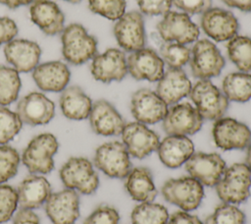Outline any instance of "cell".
Listing matches in <instances>:
<instances>
[{"label": "cell", "instance_id": "5", "mask_svg": "<svg viewBox=\"0 0 251 224\" xmlns=\"http://www.w3.org/2000/svg\"><path fill=\"white\" fill-rule=\"evenodd\" d=\"M188 95L203 119L216 121L224 116L228 107V99L209 80L197 82Z\"/></svg>", "mask_w": 251, "mask_h": 224}, {"label": "cell", "instance_id": "42", "mask_svg": "<svg viewBox=\"0 0 251 224\" xmlns=\"http://www.w3.org/2000/svg\"><path fill=\"white\" fill-rule=\"evenodd\" d=\"M172 4L186 14H203L211 8L212 0H172Z\"/></svg>", "mask_w": 251, "mask_h": 224}, {"label": "cell", "instance_id": "7", "mask_svg": "<svg viewBox=\"0 0 251 224\" xmlns=\"http://www.w3.org/2000/svg\"><path fill=\"white\" fill-rule=\"evenodd\" d=\"M94 165L110 178H126L131 171L129 153L120 141H109L97 147Z\"/></svg>", "mask_w": 251, "mask_h": 224}, {"label": "cell", "instance_id": "33", "mask_svg": "<svg viewBox=\"0 0 251 224\" xmlns=\"http://www.w3.org/2000/svg\"><path fill=\"white\" fill-rule=\"evenodd\" d=\"M20 88L19 72L11 67L0 66V105L6 106L16 101Z\"/></svg>", "mask_w": 251, "mask_h": 224}, {"label": "cell", "instance_id": "18", "mask_svg": "<svg viewBox=\"0 0 251 224\" xmlns=\"http://www.w3.org/2000/svg\"><path fill=\"white\" fill-rule=\"evenodd\" d=\"M17 114L25 124L45 125L55 115V104L41 92H29L18 102Z\"/></svg>", "mask_w": 251, "mask_h": 224}, {"label": "cell", "instance_id": "3", "mask_svg": "<svg viewBox=\"0 0 251 224\" xmlns=\"http://www.w3.org/2000/svg\"><path fill=\"white\" fill-rule=\"evenodd\" d=\"M59 147L56 137L49 133L34 137L25 148L22 161L32 174H47L54 168L53 156Z\"/></svg>", "mask_w": 251, "mask_h": 224}, {"label": "cell", "instance_id": "12", "mask_svg": "<svg viewBox=\"0 0 251 224\" xmlns=\"http://www.w3.org/2000/svg\"><path fill=\"white\" fill-rule=\"evenodd\" d=\"M114 34L119 45L126 51L134 52L144 47L146 33L143 17L139 12L125 13L114 26Z\"/></svg>", "mask_w": 251, "mask_h": 224}, {"label": "cell", "instance_id": "47", "mask_svg": "<svg viewBox=\"0 0 251 224\" xmlns=\"http://www.w3.org/2000/svg\"><path fill=\"white\" fill-rule=\"evenodd\" d=\"M33 0H0V3L7 6L10 9H16L23 5H28Z\"/></svg>", "mask_w": 251, "mask_h": 224}, {"label": "cell", "instance_id": "4", "mask_svg": "<svg viewBox=\"0 0 251 224\" xmlns=\"http://www.w3.org/2000/svg\"><path fill=\"white\" fill-rule=\"evenodd\" d=\"M60 178L67 189L83 195L93 194L99 186V178L92 163L84 157H72L60 169Z\"/></svg>", "mask_w": 251, "mask_h": 224}, {"label": "cell", "instance_id": "27", "mask_svg": "<svg viewBox=\"0 0 251 224\" xmlns=\"http://www.w3.org/2000/svg\"><path fill=\"white\" fill-rule=\"evenodd\" d=\"M17 192L21 207L34 209L46 202L51 195V186L45 177L32 174L20 183Z\"/></svg>", "mask_w": 251, "mask_h": 224}, {"label": "cell", "instance_id": "11", "mask_svg": "<svg viewBox=\"0 0 251 224\" xmlns=\"http://www.w3.org/2000/svg\"><path fill=\"white\" fill-rule=\"evenodd\" d=\"M212 134L216 145L224 150L243 149L251 144L250 129L232 118L216 120Z\"/></svg>", "mask_w": 251, "mask_h": 224}, {"label": "cell", "instance_id": "2", "mask_svg": "<svg viewBox=\"0 0 251 224\" xmlns=\"http://www.w3.org/2000/svg\"><path fill=\"white\" fill-rule=\"evenodd\" d=\"M251 171L244 163H234L226 168L216 185L219 197L226 203H240L250 196Z\"/></svg>", "mask_w": 251, "mask_h": 224}, {"label": "cell", "instance_id": "43", "mask_svg": "<svg viewBox=\"0 0 251 224\" xmlns=\"http://www.w3.org/2000/svg\"><path fill=\"white\" fill-rule=\"evenodd\" d=\"M18 33L16 23L8 17H0V45L8 43Z\"/></svg>", "mask_w": 251, "mask_h": 224}, {"label": "cell", "instance_id": "16", "mask_svg": "<svg viewBox=\"0 0 251 224\" xmlns=\"http://www.w3.org/2000/svg\"><path fill=\"white\" fill-rule=\"evenodd\" d=\"M90 71L93 78L102 83L122 81L127 74L126 55L120 49L109 48L92 58Z\"/></svg>", "mask_w": 251, "mask_h": 224}, {"label": "cell", "instance_id": "8", "mask_svg": "<svg viewBox=\"0 0 251 224\" xmlns=\"http://www.w3.org/2000/svg\"><path fill=\"white\" fill-rule=\"evenodd\" d=\"M225 59L216 45L208 39L198 40L191 51L190 68L193 76L200 80H209L221 74Z\"/></svg>", "mask_w": 251, "mask_h": 224}, {"label": "cell", "instance_id": "44", "mask_svg": "<svg viewBox=\"0 0 251 224\" xmlns=\"http://www.w3.org/2000/svg\"><path fill=\"white\" fill-rule=\"evenodd\" d=\"M166 224H203L196 216L187 213V211H176L170 216Z\"/></svg>", "mask_w": 251, "mask_h": 224}, {"label": "cell", "instance_id": "20", "mask_svg": "<svg viewBox=\"0 0 251 224\" xmlns=\"http://www.w3.org/2000/svg\"><path fill=\"white\" fill-rule=\"evenodd\" d=\"M201 28L216 41H226L236 35L239 25L229 11L222 8H210L202 14Z\"/></svg>", "mask_w": 251, "mask_h": 224}, {"label": "cell", "instance_id": "9", "mask_svg": "<svg viewBox=\"0 0 251 224\" xmlns=\"http://www.w3.org/2000/svg\"><path fill=\"white\" fill-rule=\"evenodd\" d=\"M160 36L166 42L187 44L197 40L199 28L186 13L168 12L157 25Z\"/></svg>", "mask_w": 251, "mask_h": 224}, {"label": "cell", "instance_id": "46", "mask_svg": "<svg viewBox=\"0 0 251 224\" xmlns=\"http://www.w3.org/2000/svg\"><path fill=\"white\" fill-rule=\"evenodd\" d=\"M223 2L229 7L239 9L243 12H251V0H223Z\"/></svg>", "mask_w": 251, "mask_h": 224}, {"label": "cell", "instance_id": "10", "mask_svg": "<svg viewBox=\"0 0 251 224\" xmlns=\"http://www.w3.org/2000/svg\"><path fill=\"white\" fill-rule=\"evenodd\" d=\"M203 118L195 107L187 102L176 103L168 108L163 119V129L168 135L187 136L197 133Z\"/></svg>", "mask_w": 251, "mask_h": 224}, {"label": "cell", "instance_id": "37", "mask_svg": "<svg viewBox=\"0 0 251 224\" xmlns=\"http://www.w3.org/2000/svg\"><path fill=\"white\" fill-rule=\"evenodd\" d=\"M20 154L8 144H0V185L18 173Z\"/></svg>", "mask_w": 251, "mask_h": 224}, {"label": "cell", "instance_id": "41", "mask_svg": "<svg viewBox=\"0 0 251 224\" xmlns=\"http://www.w3.org/2000/svg\"><path fill=\"white\" fill-rule=\"evenodd\" d=\"M142 14L160 16L167 14L172 6V0H137Z\"/></svg>", "mask_w": 251, "mask_h": 224}, {"label": "cell", "instance_id": "13", "mask_svg": "<svg viewBox=\"0 0 251 224\" xmlns=\"http://www.w3.org/2000/svg\"><path fill=\"white\" fill-rule=\"evenodd\" d=\"M185 169L192 178L202 185L213 187L223 176L226 170V162L217 153L196 152L185 162Z\"/></svg>", "mask_w": 251, "mask_h": 224}, {"label": "cell", "instance_id": "30", "mask_svg": "<svg viewBox=\"0 0 251 224\" xmlns=\"http://www.w3.org/2000/svg\"><path fill=\"white\" fill-rule=\"evenodd\" d=\"M222 88L228 100L246 102L251 98V75L245 72L228 74L223 81Z\"/></svg>", "mask_w": 251, "mask_h": 224}, {"label": "cell", "instance_id": "32", "mask_svg": "<svg viewBox=\"0 0 251 224\" xmlns=\"http://www.w3.org/2000/svg\"><path fill=\"white\" fill-rule=\"evenodd\" d=\"M169 219L167 208L151 201L141 202L131 212L132 224H166Z\"/></svg>", "mask_w": 251, "mask_h": 224}, {"label": "cell", "instance_id": "17", "mask_svg": "<svg viewBox=\"0 0 251 224\" xmlns=\"http://www.w3.org/2000/svg\"><path fill=\"white\" fill-rule=\"evenodd\" d=\"M130 110L137 122L155 124L163 121L168 111V105L156 92L148 88H141L132 94Z\"/></svg>", "mask_w": 251, "mask_h": 224}, {"label": "cell", "instance_id": "24", "mask_svg": "<svg viewBox=\"0 0 251 224\" xmlns=\"http://www.w3.org/2000/svg\"><path fill=\"white\" fill-rule=\"evenodd\" d=\"M36 85L44 91H63L71 79L68 66L61 61H50L37 65L32 71Z\"/></svg>", "mask_w": 251, "mask_h": 224}, {"label": "cell", "instance_id": "14", "mask_svg": "<svg viewBox=\"0 0 251 224\" xmlns=\"http://www.w3.org/2000/svg\"><path fill=\"white\" fill-rule=\"evenodd\" d=\"M122 139L129 155L138 159L157 150L160 143L158 135L137 121L125 125Z\"/></svg>", "mask_w": 251, "mask_h": 224}, {"label": "cell", "instance_id": "39", "mask_svg": "<svg viewBox=\"0 0 251 224\" xmlns=\"http://www.w3.org/2000/svg\"><path fill=\"white\" fill-rule=\"evenodd\" d=\"M19 203L18 192L9 185H0V223L9 221Z\"/></svg>", "mask_w": 251, "mask_h": 224}, {"label": "cell", "instance_id": "23", "mask_svg": "<svg viewBox=\"0 0 251 224\" xmlns=\"http://www.w3.org/2000/svg\"><path fill=\"white\" fill-rule=\"evenodd\" d=\"M29 16L32 23L47 35H55L64 29L65 16L52 0H33L29 6Z\"/></svg>", "mask_w": 251, "mask_h": 224}, {"label": "cell", "instance_id": "28", "mask_svg": "<svg viewBox=\"0 0 251 224\" xmlns=\"http://www.w3.org/2000/svg\"><path fill=\"white\" fill-rule=\"evenodd\" d=\"M92 104L90 97L77 85L66 87L60 96L62 113L71 120H83L88 118Z\"/></svg>", "mask_w": 251, "mask_h": 224}, {"label": "cell", "instance_id": "35", "mask_svg": "<svg viewBox=\"0 0 251 224\" xmlns=\"http://www.w3.org/2000/svg\"><path fill=\"white\" fill-rule=\"evenodd\" d=\"M244 213L231 203L219 204L203 224H244Z\"/></svg>", "mask_w": 251, "mask_h": 224}, {"label": "cell", "instance_id": "45", "mask_svg": "<svg viewBox=\"0 0 251 224\" xmlns=\"http://www.w3.org/2000/svg\"><path fill=\"white\" fill-rule=\"evenodd\" d=\"M13 224H40V220L32 209L22 207L16 213Z\"/></svg>", "mask_w": 251, "mask_h": 224}, {"label": "cell", "instance_id": "29", "mask_svg": "<svg viewBox=\"0 0 251 224\" xmlns=\"http://www.w3.org/2000/svg\"><path fill=\"white\" fill-rule=\"evenodd\" d=\"M125 187L131 198L139 202L154 200L158 193L152 174L150 170L145 167L131 169L126 177Z\"/></svg>", "mask_w": 251, "mask_h": 224}, {"label": "cell", "instance_id": "22", "mask_svg": "<svg viewBox=\"0 0 251 224\" xmlns=\"http://www.w3.org/2000/svg\"><path fill=\"white\" fill-rule=\"evenodd\" d=\"M6 60L19 73H28L38 65L41 49L31 40L14 38L4 47Z\"/></svg>", "mask_w": 251, "mask_h": 224}, {"label": "cell", "instance_id": "19", "mask_svg": "<svg viewBox=\"0 0 251 224\" xmlns=\"http://www.w3.org/2000/svg\"><path fill=\"white\" fill-rule=\"evenodd\" d=\"M127 72L135 80L158 82L164 75V61L151 48H141L126 59Z\"/></svg>", "mask_w": 251, "mask_h": 224}, {"label": "cell", "instance_id": "6", "mask_svg": "<svg viewBox=\"0 0 251 224\" xmlns=\"http://www.w3.org/2000/svg\"><path fill=\"white\" fill-rule=\"evenodd\" d=\"M162 195L170 203L183 211H190L200 205L204 197V189L203 185L191 176L181 177L168 180L162 188Z\"/></svg>", "mask_w": 251, "mask_h": 224}, {"label": "cell", "instance_id": "36", "mask_svg": "<svg viewBox=\"0 0 251 224\" xmlns=\"http://www.w3.org/2000/svg\"><path fill=\"white\" fill-rule=\"evenodd\" d=\"M23 122L17 112L0 105V144H7L21 131Z\"/></svg>", "mask_w": 251, "mask_h": 224}, {"label": "cell", "instance_id": "48", "mask_svg": "<svg viewBox=\"0 0 251 224\" xmlns=\"http://www.w3.org/2000/svg\"><path fill=\"white\" fill-rule=\"evenodd\" d=\"M248 168L250 169L251 171V144L248 146V149H247V153H246V163H245Z\"/></svg>", "mask_w": 251, "mask_h": 224}, {"label": "cell", "instance_id": "38", "mask_svg": "<svg viewBox=\"0 0 251 224\" xmlns=\"http://www.w3.org/2000/svg\"><path fill=\"white\" fill-rule=\"evenodd\" d=\"M126 0H88L91 12L106 19L117 21L126 12Z\"/></svg>", "mask_w": 251, "mask_h": 224}, {"label": "cell", "instance_id": "26", "mask_svg": "<svg viewBox=\"0 0 251 224\" xmlns=\"http://www.w3.org/2000/svg\"><path fill=\"white\" fill-rule=\"evenodd\" d=\"M160 160L169 168H177L194 153V144L186 136L168 135L158 145Z\"/></svg>", "mask_w": 251, "mask_h": 224}, {"label": "cell", "instance_id": "15", "mask_svg": "<svg viewBox=\"0 0 251 224\" xmlns=\"http://www.w3.org/2000/svg\"><path fill=\"white\" fill-rule=\"evenodd\" d=\"M45 212L53 224H74L79 216V196L76 191L66 188L51 193L45 202Z\"/></svg>", "mask_w": 251, "mask_h": 224}, {"label": "cell", "instance_id": "1", "mask_svg": "<svg viewBox=\"0 0 251 224\" xmlns=\"http://www.w3.org/2000/svg\"><path fill=\"white\" fill-rule=\"evenodd\" d=\"M61 41L63 56L73 65H81L97 54L96 38L79 24H70L64 28Z\"/></svg>", "mask_w": 251, "mask_h": 224}, {"label": "cell", "instance_id": "25", "mask_svg": "<svg viewBox=\"0 0 251 224\" xmlns=\"http://www.w3.org/2000/svg\"><path fill=\"white\" fill-rule=\"evenodd\" d=\"M191 87V83L181 68H169L158 81L156 93L167 105H171L188 95Z\"/></svg>", "mask_w": 251, "mask_h": 224}, {"label": "cell", "instance_id": "34", "mask_svg": "<svg viewBox=\"0 0 251 224\" xmlns=\"http://www.w3.org/2000/svg\"><path fill=\"white\" fill-rule=\"evenodd\" d=\"M160 57L170 68H181L190 60L191 51L184 44L166 42L160 48Z\"/></svg>", "mask_w": 251, "mask_h": 224}, {"label": "cell", "instance_id": "49", "mask_svg": "<svg viewBox=\"0 0 251 224\" xmlns=\"http://www.w3.org/2000/svg\"><path fill=\"white\" fill-rule=\"evenodd\" d=\"M64 1H67V2H70V3H73V4H75V3H79L81 0H64Z\"/></svg>", "mask_w": 251, "mask_h": 224}, {"label": "cell", "instance_id": "40", "mask_svg": "<svg viewBox=\"0 0 251 224\" xmlns=\"http://www.w3.org/2000/svg\"><path fill=\"white\" fill-rule=\"evenodd\" d=\"M120 215L113 206L103 204L99 205L84 220L83 224H119Z\"/></svg>", "mask_w": 251, "mask_h": 224}, {"label": "cell", "instance_id": "21", "mask_svg": "<svg viewBox=\"0 0 251 224\" xmlns=\"http://www.w3.org/2000/svg\"><path fill=\"white\" fill-rule=\"evenodd\" d=\"M92 131L100 136H119L125 128V120L107 100L99 99L92 104L88 116Z\"/></svg>", "mask_w": 251, "mask_h": 224}, {"label": "cell", "instance_id": "31", "mask_svg": "<svg viewBox=\"0 0 251 224\" xmlns=\"http://www.w3.org/2000/svg\"><path fill=\"white\" fill-rule=\"evenodd\" d=\"M227 55L229 60L241 71H251V38L244 35H235L228 40Z\"/></svg>", "mask_w": 251, "mask_h": 224}]
</instances>
